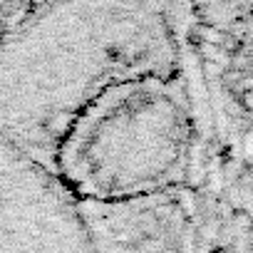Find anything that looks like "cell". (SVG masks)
Returning <instances> with one entry per match:
<instances>
[{"instance_id": "6da1fadb", "label": "cell", "mask_w": 253, "mask_h": 253, "mask_svg": "<svg viewBox=\"0 0 253 253\" xmlns=\"http://www.w3.org/2000/svg\"><path fill=\"white\" fill-rule=\"evenodd\" d=\"M179 72L164 0H47L0 30V137L45 162L107 87Z\"/></svg>"}, {"instance_id": "7a4b0ae2", "label": "cell", "mask_w": 253, "mask_h": 253, "mask_svg": "<svg viewBox=\"0 0 253 253\" xmlns=\"http://www.w3.org/2000/svg\"><path fill=\"white\" fill-rule=\"evenodd\" d=\"M191 107L179 72L107 87L75 119L55 171L80 199L119 201L176 184L191 152Z\"/></svg>"}, {"instance_id": "3957f363", "label": "cell", "mask_w": 253, "mask_h": 253, "mask_svg": "<svg viewBox=\"0 0 253 253\" xmlns=\"http://www.w3.org/2000/svg\"><path fill=\"white\" fill-rule=\"evenodd\" d=\"M0 253H92L75 194L55 167L0 137Z\"/></svg>"}, {"instance_id": "277c9868", "label": "cell", "mask_w": 253, "mask_h": 253, "mask_svg": "<svg viewBox=\"0 0 253 253\" xmlns=\"http://www.w3.org/2000/svg\"><path fill=\"white\" fill-rule=\"evenodd\" d=\"M28 3V0H0V30L5 28V23Z\"/></svg>"}]
</instances>
